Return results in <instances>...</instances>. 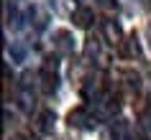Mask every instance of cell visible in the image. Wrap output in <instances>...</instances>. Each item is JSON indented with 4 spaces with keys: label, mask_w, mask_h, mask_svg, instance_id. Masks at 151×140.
Segmentation results:
<instances>
[{
    "label": "cell",
    "mask_w": 151,
    "mask_h": 140,
    "mask_svg": "<svg viewBox=\"0 0 151 140\" xmlns=\"http://www.w3.org/2000/svg\"><path fill=\"white\" fill-rule=\"evenodd\" d=\"M69 125L72 127H95L97 117H90L87 109H74V112H69Z\"/></svg>",
    "instance_id": "6da1fadb"
},
{
    "label": "cell",
    "mask_w": 151,
    "mask_h": 140,
    "mask_svg": "<svg viewBox=\"0 0 151 140\" xmlns=\"http://www.w3.org/2000/svg\"><path fill=\"white\" fill-rule=\"evenodd\" d=\"M39 79H41V89H44V94H54L56 92V87H59V77H56L51 69H44L39 74Z\"/></svg>",
    "instance_id": "7a4b0ae2"
},
{
    "label": "cell",
    "mask_w": 151,
    "mask_h": 140,
    "mask_svg": "<svg viewBox=\"0 0 151 140\" xmlns=\"http://www.w3.org/2000/svg\"><path fill=\"white\" fill-rule=\"evenodd\" d=\"M54 46L62 51V54H69V51H74V38H72L69 31H56L54 33Z\"/></svg>",
    "instance_id": "3957f363"
},
{
    "label": "cell",
    "mask_w": 151,
    "mask_h": 140,
    "mask_svg": "<svg viewBox=\"0 0 151 140\" xmlns=\"http://www.w3.org/2000/svg\"><path fill=\"white\" fill-rule=\"evenodd\" d=\"M72 21H74V26H77V28H87V26L95 21V13H92L90 8H85V5H80V8L72 13Z\"/></svg>",
    "instance_id": "277c9868"
},
{
    "label": "cell",
    "mask_w": 151,
    "mask_h": 140,
    "mask_svg": "<svg viewBox=\"0 0 151 140\" xmlns=\"http://www.w3.org/2000/svg\"><path fill=\"white\" fill-rule=\"evenodd\" d=\"M103 36L108 43H118L120 41V26L115 21H103Z\"/></svg>",
    "instance_id": "5b68a950"
},
{
    "label": "cell",
    "mask_w": 151,
    "mask_h": 140,
    "mask_svg": "<svg viewBox=\"0 0 151 140\" xmlns=\"http://www.w3.org/2000/svg\"><path fill=\"white\" fill-rule=\"evenodd\" d=\"M54 125H56V115L51 109L39 112V130L41 132H54Z\"/></svg>",
    "instance_id": "8992f818"
},
{
    "label": "cell",
    "mask_w": 151,
    "mask_h": 140,
    "mask_svg": "<svg viewBox=\"0 0 151 140\" xmlns=\"http://www.w3.org/2000/svg\"><path fill=\"white\" fill-rule=\"evenodd\" d=\"M120 43H123L120 54L128 56V59H133V56L141 54V46H138V38H136V36H128V38H126V41H120Z\"/></svg>",
    "instance_id": "52a82bcc"
},
{
    "label": "cell",
    "mask_w": 151,
    "mask_h": 140,
    "mask_svg": "<svg viewBox=\"0 0 151 140\" xmlns=\"http://www.w3.org/2000/svg\"><path fill=\"white\" fill-rule=\"evenodd\" d=\"M33 92L31 89H21V92H18V104H21V109H26V112H31L33 109Z\"/></svg>",
    "instance_id": "ba28073f"
},
{
    "label": "cell",
    "mask_w": 151,
    "mask_h": 140,
    "mask_svg": "<svg viewBox=\"0 0 151 140\" xmlns=\"http://www.w3.org/2000/svg\"><path fill=\"white\" fill-rule=\"evenodd\" d=\"M97 54H100V46H97L95 38H90L87 43H85V56H87V59H92V56H97Z\"/></svg>",
    "instance_id": "9c48e42d"
},
{
    "label": "cell",
    "mask_w": 151,
    "mask_h": 140,
    "mask_svg": "<svg viewBox=\"0 0 151 140\" xmlns=\"http://www.w3.org/2000/svg\"><path fill=\"white\" fill-rule=\"evenodd\" d=\"M33 13H36V28H46V13H41L36 8H33Z\"/></svg>",
    "instance_id": "30bf717a"
},
{
    "label": "cell",
    "mask_w": 151,
    "mask_h": 140,
    "mask_svg": "<svg viewBox=\"0 0 151 140\" xmlns=\"http://www.w3.org/2000/svg\"><path fill=\"white\" fill-rule=\"evenodd\" d=\"M97 5H103V8H115V0H97Z\"/></svg>",
    "instance_id": "8fae6325"
},
{
    "label": "cell",
    "mask_w": 151,
    "mask_h": 140,
    "mask_svg": "<svg viewBox=\"0 0 151 140\" xmlns=\"http://www.w3.org/2000/svg\"><path fill=\"white\" fill-rule=\"evenodd\" d=\"M149 38H151V26H149Z\"/></svg>",
    "instance_id": "7c38bea8"
}]
</instances>
